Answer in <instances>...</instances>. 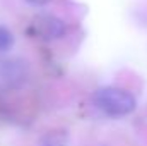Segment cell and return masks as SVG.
Here are the masks:
<instances>
[{"mask_svg": "<svg viewBox=\"0 0 147 146\" xmlns=\"http://www.w3.org/2000/svg\"><path fill=\"white\" fill-rule=\"evenodd\" d=\"M92 103L108 117H125L137 108V100L132 93L121 88H99L92 95Z\"/></svg>", "mask_w": 147, "mask_h": 146, "instance_id": "obj_1", "label": "cell"}, {"mask_svg": "<svg viewBox=\"0 0 147 146\" xmlns=\"http://www.w3.org/2000/svg\"><path fill=\"white\" fill-rule=\"evenodd\" d=\"M28 72L26 65L19 60H2L0 62V77L5 81H17Z\"/></svg>", "mask_w": 147, "mask_h": 146, "instance_id": "obj_2", "label": "cell"}, {"mask_svg": "<svg viewBox=\"0 0 147 146\" xmlns=\"http://www.w3.org/2000/svg\"><path fill=\"white\" fill-rule=\"evenodd\" d=\"M45 19V29H43V35L45 38H58L60 35H63V31H65V28H63V24H62V21H58V19H55V17H50V16H46V17H43Z\"/></svg>", "mask_w": 147, "mask_h": 146, "instance_id": "obj_3", "label": "cell"}, {"mask_svg": "<svg viewBox=\"0 0 147 146\" xmlns=\"http://www.w3.org/2000/svg\"><path fill=\"white\" fill-rule=\"evenodd\" d=\"M12 46H14L12 33L5 26H0V52H9Z\"/></svg>", "mask_w": 147, "mask_h": 146, "instance_id": "obj_4", "label": "cell"}, {"mask_svg": "<svg viewBox=\"0 0 147 146\" xmlns=\"http://www.w3.org/2000/svg\"><path fill=\"white\" fill-rule=\"evenodd\" d=\"M39 146H69V145H67L65 136H62V134H50L39 143Z\"/></svg>", "mask_w": 147, "mask_h": 146, "instance_id": "obj_5", "label": "cell"}, {"mask_svg": "<svg viewBox=\"0 0 147 146\" xmlns=\"http://www.w3.org/2000/svg\"><path fill=\"white\" fill-rule=\"evenodd\" d=\"M29 3H34V5H43V3H46V2H50V0H28Z\"/></svg>", "mask_w": 147, "mask_h": 146, "instance_id": "obj_6", "label": "cell"}]
</instances>
